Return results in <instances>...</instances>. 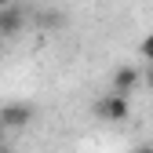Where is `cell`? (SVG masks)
<instances>
[{"mask_svg": "<svg viewBox=\"0 0 153 153\" xmlns=\"http://www.w3.org/2000/svg\"><path fill=\"white\" fill-rule=\"evenodd\" d=\"M95 113H99L102 120H113V124H120V120H128V113H131V102H128V95H117V91H109V95H102V99L95 102Z\"/></svg>", "mask_w": 153, "mask_h": 153, "instance_id": "1", "label": "cell"}, {"mask_svg": "<svg viewBox=\"0 0 153 153\" xmlns=\"http://www.w3.org/2000/svg\"><path fill=\"white\" fill-rule=\"evenodd\" d=\"M33 124V106L29 102H7L0 106V128L4 131H22Z\"/></svg>", "mask_w": 153, "mask_h": 153, "instance_id": "2", "label": "cell"}, {"mask_svg": "<svg viewBox=\"0 0 153 153\" xmlns=\"http://www.w3.org/2000/svg\"><path fill=\"white\" fill-rule=\"evenodd\" d=\"M139 84H142V73L135 66H117V73H113V91L117 95H131Z\"/></svg>", "mask_w": 153, "mask_h": 153, "instance_id": "3", "label": "cell"}, {"mask_svg": "<svg viewBox=\"0 0 153 153\" xmlns=\"http://www.w3.org/2000/svg\"><path fill=\"white\" fill-rule=\"evenodd\" d=\"M26 26V11L22 7H15V0L7 7H0V36H11V33H18Z\"/></svg>", "mask_w": 153, "mask_h": 153, "instance_id": "4", "label": "cell"}, {"mask_svg": "<svg viewBox=\"0 0 153 153\" xmlns=\"http://www.w3.org/2000/svg\"><path fill=\"white\" fill-rule=\"evenodd\" d=\"M139 51H142V59H146V62H153V33H149V36H142Z\"/></svg>", "mask_w": 153, "mask_h": 153, "instance_id": "5", "label": "cell"}, {"mask_svg": "<svg viewBox=\"0 0 153 153\" xmlns=\"http://www.w3.org/2000/svg\"><path fill=\"white\" fill-rule=\"evenodd\" d=\"M142 84H149V88H153V62H149V69L142 73Z\"/></svg>", "mask_w": 153, "mask_h": 153, "instance_id": "6", "label": "cell"}, {"mask_svg": "<svg viewBox=\"0 0 153 153\" xmlns=\"http://www.w3.org/2000/svg\"><path fill=\"white\" fill-rule=\"evenodd\" d=\"M135 153H153V146H142V149H135Z\"/></svg>", "mask_w": 153, "mask_h": 153, "instance_id": "7", "label": "cell"}, {"mask_svg": "<svg viewBox=\"0 0 153 153\" xmlns=\"http://www.w3.org/2000/svg\"><path fill=\"white\" fill-rule=\"evenodd\" d=\"M0 153H15V149H11V146H0Z\"/></svg>", "mask_w": 153, "mask_h": 153, "instance_id": "8", "label": "cell"}, {"mask_svg": "<svg viewBox=\"0 0 153 153\" xmlns=\"http://www.w3.org/2000/svg\"><path fill=\"white\" fill-rule=\"evenodd\" d=\"M7 4H11V0H0V7H7Z\"/></svg>", "mask_w": 153, "mask_h": 153, "instance_id": "9", "label": "cell"}, {"mask_svg": "<svg viewBox=\"0 0 153 153\" xmlns=\"http://www.w3.org/2000/svg\"><path fill=\"white\" fill-rule=\"evenodd\" d=\"M0 131H4V128H0Z\"/></svg>", "mask_w": 153, "mask_h": 153, "instance_id": "10", "label": "cell"}]
</instances>
